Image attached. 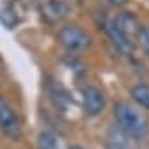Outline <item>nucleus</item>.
I'll return each instance as SVG.
<instances>
[{"label":"nucleus","mask_w":149,"mask_h":149,"mask_svg":"<svg viewBox=\"0 0 149 149\" xmlns=\"http://www.w3.org/2000/svg\"><path fill=\"white\" fill-rule=\"evenodd\" d=\"M114 119L116 126L132 140H144L149 133V125L146 116L128 102L114 104Z\"/></svg>","instance_id":"nucleus-1"},{"label":"nucleus","mask_w":149,"mask_h":149,"mask_svg":"<svg viewBox=\"0 0 149 149\" xmlns=\"http://www.w3.org/2000/svg\"><path fill=\"white\" fill-rule=\"evenodd\" d=\"M58 42L68 53H81L91 46L90 33L79 25H65L58 30Z\"/></svg>","instance_id":"nucleus-2"},{"label":"nucleus","mask_w":149,"mask_h":149,"mask_svg":"<svg viewBox=\"0 0 149 149\" xmlns=\"http://www.w3.org/2000/svg\"><path fill=\"white\" fill-rule=\"evenodd\" d=\"M0 130L11 140H21V137H23L21 121H19L16 111L11 107V104L4 97H0Z\"/></svg>","instance_id":"nucleus-3"},{"label":"nucleus","mask_w":149,"mask_h":149,"mask_svg":"<svg viewBox=\"0 0 149 149\" xmlns=\"http://www.w3.org/2000/svg\"><path fill=\"white\" fill-rule=\"evenodd\" d=\"M81 100L84 112L91 118L102 114V111L105 109V95L97 86H84L81 90Z\"/></svg>","instance_id":"nucleus-4"},{"label":"nucleus","mask_w":149,"mask_h":149,"mask_svg":"<svg viewBox=\"0 0 149 149\" xmlns=\"http://www.w3.org/2000/svg\"><path fill=\"white\" fill-rule=\"evenodd\" d=\"M37 7L42 18L49 23H58L68 14V6L63 0H37Z\"/></svg>","instance_id":"nucleus-5"},{"label":"nucleus","mask_w":149,"mask_h":149,"mask_svg":"<svg viewBox=\"0 0 149 149\" xmlns=\"http://www.w3.org/2000/svg\"><path fill=\"white\" fill-rule=\"evenodd\" d=\"M104 28H105V33L109 35V39H111V42L116 46V49L121 53V54H132L133 53V46H135V40H132L130 37H126L123 32H119V28L114 25V21H112V18L111 19H107L105 23H104Z\"/></svg>","instance_id":"nucleus-6"},{"label":"nucleus","mask_w":149,"mask_h":149,"mask_svg":"<svg viewBox=\"0 0 149 149\" xmlns=\"http://www.w3.org/2000/svg\"><path fill=\"white\" fill-rule=\"evenodd\" d=\"M114 25L119 28V32H123L126 37H130L132 40H135V35L139 32V23H137V18L132 14V13H121L118 16L112 18Z\"/></svg>","instance_id":"nucleus-7"},{"label":"nucleus","mask_w":149,"mask_h":149,"mask_svg":"<svg viewBox=\"0 0 149 149\" xmlns=\"http://www.w3.org/2000/svg\"><path fill=\"white\" fill-rule=\"evenodd\" d=\"M18 4H19V0H9V2H6L0 7V21L9 30L14 28L16 25H19V21H21V14L16 9Z\"/></svg>","instance_id":"nucleus-8"},{"label":"nucleus","mask_w":149,"mask_h":149,"mask_svg":"<svg viewBox=\"0 0 149 149\" xmlns=\"http://www.w3.org/2000/svg\"><path fill=\"white\" fill-rule=\"evenodd\" d=\"M105 149H133V147L128 137L118 126H111L105 137Z\"/></svg>","instance_id":"nucleus-9"},{"label":"nucleus","mask_w":149,"mask_h":149,"mask_svg":"<svg viewBox=\"0 0 149 149\" xmlns=\"http://www.w3.org/2000/svg\"><path fill=\"white\" fill-rule=\"evenodd\" d=\"M130 97L139 107L149 111V84H135L130 90Z\"/></svg>","instance_id":"nucleus-10"},{"label":"nucleus","mask_w":149,"mask_h":149,"mask_svg":"<svg viewBox=\"0 0 149 149\" xmlns=\"http://www.w3.org/2000/svg\"><path fill=\"white\" fill-rule=\"evenodd\" d=\"M37 147L39 149H60V144H58V139L53 132L44 130L37 137Z\"/></svg>","instance_id":"nucleus-11"},{"label":"nucleus","mask_w":149,"mask_h":149,"mask_svg":"<svg viewBox=\"0 0 149 149\" xmlns=\"http://www.w3.org/2000/svg\"><path fill=\"white\" fill-rule=\"evenodd\" d=\"M135 40L139 42L140 49L149 58V26H140L139 32H137V35H135Z\"/></svg>","instance_id":"nucleus-12"},{"label":"nucleus","mask_w":149,"mask_h":149,"mask_svg":"<svg viewBox=\"0 0 149 149\" xmlns=\"http://www.w3.org/2000/svg\"><path fill=\"white\" fill-rule=\"evenodd\" d=\"M107 2L111 6H114V7H123V6H126L130 2V0H107Z\"/></svg>","instance_id":"nucleus-13"},{"label":"nucleus","mask_w":149,"mask_h":149,"mask_svg":"<svg viewBox=\"0 0 149 149\" xmlns=\"http://www.w3.org/2000/svg\"><path fill=\"white\" fill-rule=\"evenodd\" d=\"M70 149H84L83 146H70Z\"/></svg>","instance_id":"nucleus-14"}]
</instances>
